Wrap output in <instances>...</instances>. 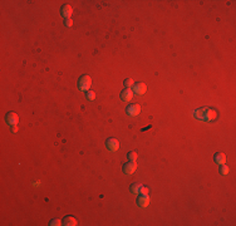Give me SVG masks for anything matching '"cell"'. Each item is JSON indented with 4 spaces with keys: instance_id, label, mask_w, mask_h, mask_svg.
<instances>
[{
    "instance_id": "cell-1",
    "label": "cell",
    "mask_w": 236,
    "mask_h": 226,
    "mask_svg": "<svg viewBox=\"0 0 236 226\" xmlns=\"http://www.w3.org/2000/svg\"><path fill=\"white\" fill-rule=\"evenodd\" d=\"M193 116L197 119H201L205 122H211V121H215L219 117V112L213 108H211V107H202L199 109H195Z\"/></svg>"
},
{
    "instance_id": "cell-2",
    "label": "cell",
    "mask_w": 236,
    "mask_h": 226,
    "mask_svg": "<svg viewBox=\"0 0 236 226\" xmlns=\"http://www.w3.org/2000/svg\"><path fill=\"white\" fill-rule=\"evenodd\" d=\"M91 86H92V79H91V77L89 75H82V77L78 79V88H79L81 90H89V88H91Z\"/></svg>"
},
{
    "instance_id": "cell-3",
    "label": "cell",
    "mask_w": 236,
    "mask_h": 226,
    "mask_svg": "<svg viewBox=\"0 0 236 226\" xmlns=\"http://www.w3.org/2000/svg\"><path fill=\"white\" fill-rule=\"evenodd\" d=\"M123 174L124 175H132V174H134V171L137 170V163L136 162H127V163H124L123 165Z\"/></svg>"
},
{
    "instance_id": "cell-4",
    "label": "cell",
    "mask_w": 236,
    "mask_h": 226,
    "mask_svg": "<svg viewBox=\"0 0 236 226\" xmlns=\"http://www.w3.org/2000/svg\"><path fill=\"white\" fill-rule=\"evenodd\" d=\"M5 121H6V123H8L9 126H18L19 117H18L16 113H14V112H9L8 115H6V117H5Z\"/></svg>"
},
{
    "instance_id": "cell-5",
    "label": "cell",
    "mask_w": 236,
    "mask_h": 226,
    "mask_svg": "<svg viewBox=\"0 0 236 226\" xmlns=\"http://www.w3.org/2000/svg\"><path fill=\"white\" fill-rule=\"evenodd\" d=\"M106 147H107V149L114 152V151H117L118 148H120V142H118L116 138H108L106 141Z\"/></svg>"
},
{
    "instance_id": "cell-6",
    "label": "cell",
    "mask_w": 236,
    "mask_h": 226,
    "mask_svg": "<svg viewBox=\"0 0 236 226\" xmlns=\"http://www.w3.org/2000/svg\"><path fill=\"white\" fill-rule=\"evenodd\" d=\"M127 113H128L129 116H132V117L138 116L140 113H141V106H140V104H137V103L128 106V107H127Z\"/></svg>"
},
{
    "instance_id": "cell-7",
    "label": "cell",
    "mask_w": 236,
    "mask_h": 226,
    "mask_svg": "<svg viewBox=\"0 0 236 226\" xmlns=\"http://www.w3.org/2000/svg\"><path fill=\"white\" fill-rule=\"evenodd\" d=\"M147 90V87L145 83H137V84H133V93L136 94H140V96H142V94H145Z\"/></svg>"
},
{
    "instance_id": "cell-8",
    "label": "cell",
    "mask_w": 236,
    "mask_h": 226,
    "mask_svg": "<svg viewBox=\"0 0 236 226\" xmlns=\"http://www.w3.org/2000/svg\"><path fill=\"white\" fill-rule=\"evenodd\" d=\"M132 98H133V92L129 88H126L121 92V99L123 102H129Z\"/></svg>"
},
{
    "instance_id": "cell-9",
    "label": "cell",
    "mask_w": 236,
    "mask_h": 226,
    "mask_svg": "<svg viewBox=\"0 0 236 226\" xmlns=\"http://www.w3.org/2000/svg\"><path fill=\"white\" fill-rule=\"evenodd\" d=\"M137 203L141 207H147L150 205V197L148 195H140L138 199H137Z\"/></svg>"
},
{
    "instance_id": "cell-10",
    "label": "cell",
    "mask_w": 236,
    "mask_h": 226,
    "mask_svg": "<svg viewBox=\"0 0 236 226\" xmlns=\"http://www.w3.org/2000/svg\"><path fill=\"white\" fill-rule=\"evenodd\" d=\"M72 13H73V8H72L70 5H68V4L63 5L62 9H61V14H62V16H64L65 19H69L70 15H72Z\"/></svg>"
},
{
    "instance_id": "cell-11",
    "label": "cell",
    "mask_w": 236,
    "mask_h": 226,
    "mask_svg": "<svg viewBox=\"0 0 236 226\" xmlns=\"http://www.w3.org/2000/svg\"><path fill=\"white\" fill-rule=\"evenodd\" d=\"M213 161L217 163V165H225V162H226V157H225V155L224 153H216L215 156H213Z\"/></svg>"
},
{
    "instance_id": "cell-12",
    "label": "cell",
    "mask_w": 236,
    "mask_h": 226,
    "mask_svg": "<svg viewBox=\"0 0 236 226\" xmlns=\"http://www.w3.org/2000/svg\"><path fill=\"white\" fill-rule=\"evenodd\" d=\"M62 225H65V226H75V225H77V220H75L74 217H72V216H65L64 220H63V222H62Z\"/></svg>"
},
{
    "instance_id": "cell-13",
    "label": "cell",
    "mask_w": 236,
    "mask_h": 226,
    "mask_svg": "<svg viewBox=\"0 0 236 226\" xmlns=\"http://www.w3.org/2000/svg\"><path fill=\"white\" fill-rule=\"evenodd\" d=\"M141 187H142V185H141V183H132V185H131V187H129V191H131L132 194L137 195V194H140V191H141Z\"/></svg>"
},
{
    "instance_id": "cell-14",
    "label": "cell",
    "mask_w": 236,
    "mask_h": 226,
    "mask_svg": "<svg viewBox=\"0 0 236 226\" xmlns=\"http://www.w3.org/2000/svg\"><path fill=\"white\" fill-rule=\"evenodd\" d=\"M137 156H138V155H137V152H136V151H131V152L127 155L128 160H129V161H132V162H136V160H137Z\"/></svg>"
},
{
    "instance_id": "cell-15",
    "label": "cell",
    "mask_w": 236,
    "mask_h": 226,
    "mask_svg": "<svg viewBox=\"0 0 236 226\" xmlns=\"http://www.w3.org/2000/svg\"><path fill=\"white\" fill-rule=\"evenodd\" d=\"M86 97H87V99L93 101V99H94V97H95V94H94V92H93V90H88V92H87V94H86Z\"/></svg>"
},
{
    "instance_id": "cell-16",
    "label": "cell",
    "mask_w": 236,
    "mask_h": 226,
    "mask_svg": "<svg viewBox=\"0 0 236 226\" xmlns=\"http://www.w3.org/2000/svg\"><path fill=\"white\" fill-rule=\"evenodd\" d=\"M220 172H221L222 175H227V174H229V167H227V166H225V165H221V170H220Z\"/></svg>"
},
{
    "instance_id": "cell-17",
    "label": "cell",
    "mask_w": 236,
    "mask_h": 226,
    "mask_svg": "<svg viewBox=\"0 0 236 226\" xmlns=\"http://www.w3.org/2000/svg\"><path fill=\"white\" fill-rule=\"evenodd\" d=\"M123 84L126 86V88H129V87H132V86H133V81H132L131 78L124 79V83H123Z\"/></svg>"
},
{
    "instance_id": "cell-18",
    "label": "cell",
    "mask_w": 236,
    "mask_h": 226,
    "mask_svg": "<svg viewBox=\"0 0 236 226\" xmlns=\"http://www.w3.org/2000/svg\"><path fill=\"white\" fill-rule=\"evenodd\" d=\"M140 194H141V195H147V194H148V188H147V187H145V186H142V187H141V191H140Z\"/></svg>"
},
{
    "instance_id": "cell-19",
    "label": "cell",
    "mask_w": 236,
    "mask_h": 226,
    "mask_svg": "<svg viewBox=\"0 0 236 226\" xmlns=\"http://www.w3.org/2000/svg\"><path fill=\"white\" fill-rule=\"evenodd\" d=\"M64 25H65V27H72V25H73V20H72L70 18H69V19H65Z\"/></svg>"
},
{
    "instance_id": "cell-20",
    "label": "cell",
    "mask_w": 236,
    "mask_h": 226,
    "mask_svg": "<svg viewBox=\"0 0 236 226\" xmlns=\"http://www.w3.org/2000/svg\"><path fill=\"white\" fill-rule=\"evenodd\" d=\"M50 225H52V226H55V225L59 226V225H62V222H61V220H52V221H50Z\"/></svg>"
},
{
    "instance_id": "cell-21",
    "label": "cell",
    "mask_w": 236,
    "mask_h": 226,
    "mask_svg": "<svg viewBox=\"0 0 236 226\" xmlns=\"http://www.w3.org/2000/svg\"><path fill=\"white\" fill-rule=\"evenodd\" d=\"M11 132H13V133H16V132H18V126H11Z\"/></svg>"
}]
</instances>
